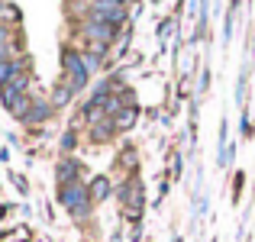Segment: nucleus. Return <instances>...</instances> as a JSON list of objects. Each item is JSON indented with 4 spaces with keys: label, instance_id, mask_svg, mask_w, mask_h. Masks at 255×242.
Returning <instances> with one entry per match:
<instances>
[{
    "label": "nucleus",
    "instance_id": "0eeeda50",
    "mask_svg": "<svg viewBox=\"0 0 255 242\" xmlns=\"http://www.w3.org/2000/svg\"><path fill=\"white\" fill-rule=\"evenodd\" d=\"M117 136H120V129H117V123H113L110 117H104V120H97V123L84 126V142L87 145H110Z\"/></svg>",
    "mask_w": 255,
    "mask_h": 242
},
{
    "label": "nucleus",
    "instance_id": "7ed1b4c3",
    "mask_svg": "<svg viewBox=\"0 0 255 242\" xmlns=\"http://www.w3.org/2000/svg\"><path fill=\"white\" fill-rule=\"evenodd\" d=\"M78 36H81V42H94V45H110L120 42V36H123L126 29H117V26L110 23H100V19H78L75 23Z\"/></svg>",
    "mask_w": 255,
    "mask_h": 242
},
{
    "label": "nucleus",
    "instance_id": "9d476101",
    "mask_svg": "<svg viewBox=\"0 0 255 242\" xmlns=\"http://www.w3.org/2000/svg\"><path fill=\"white\" fill-rule=\"evenodd\" d=\"M87 191H91V200H94V204H104V200L113 197L117 184H113L110 174H94V178H87Z\"/></svg>",
    "mask_w": 255,
    "mask_h": 242
},
{
    "label": "nucleus",
    "instance_id": "aec40b11",
    "mask_svg": "<svg viewBox=\"0 0 255 242\" xmlns=\"http://www.w3.org/2000/svg\"><path fill=\"white\" fill-rule=\"evenodd\" d=\"M243 184H246V174L236 171L233 174V204H239V197H243Z\"/></svg>",
    "mask_w": 255,
    "mask_h": 242
},
{
    "label": "nucleus",
    "instance_id": "b1692460",
    "mask_svg": "<svg viewBox=\"0 0 255 242\" xmlns=\"http://www.w3.org/2000/svg\"><path fill=\"white\" fill-rule=\"evenodd\" d=\"M84 3H129V0H84Z\"/></svg>",
    "mask_w": 255,
    "mask_h": 242
},
{
    "label": "nucleus",
    "instance_id": "6e6552de",
    "mask_svg": "<svg viewBox=\"0 0 255 242\" xmlns=\"http://www.w3.org/2000/svg\"><path fill=\"white\" fill-rule=\"evenodd\" d=\"M55 107H52V100L49 97H32V107H29V113L23 117V126H45L49 120H55Z\"/></svg>",
    "mask_w": 255,
    "mask_h": 242
},
{
    "label": "nucleus",
    "instance_id": "bb28decb",
    "mask_svg": "<svg viewBox=\"0 0 255 242\" xmlns=\"http://www.w3.org/2000/svg\"><path fill=\"white\" fill-rule=\"evenodd\" d=\"M249 110H252V117H255V91H252V107H249Z\"/></svg>",
    "mask_w": 255,
    "mask_h": 242
},
{
    "label": "nucleus",
    "instance_id": "f8f14e48",
    "mask_svg": "<svg viewBox=\"0 0 255 242\" xmlns=\"http://www.w3.org/2000/svg\"><path fill=\"white\" fill-rule=\"evenodd\" d=\"M23 71H29V58L26 55H16V58H10V62H3L0 65V91H3L16 75H23Z\"/></svg>",
    "mask_w": 255,
    "mask_h": 242
},
{
    "label": "nucleus",
    "instance_id": "f257e3e1",
    "mask_svg": "<svg viewBox=\"0 0 255 242\" xmlns=\"http://www.w3.org/2000/svg\"><path fill=\"white\" fill-rule=\"evenodd\" d=\"M58 204L68 210V217L75 220V223H87V220L94 217V200H91V191H87V181H75V184H62L55 191Z\"/></svg>",
    "mask_w": 255,
    "mask_h": 242
},
{
    "label": "nucleus",
    "instance_id": "4468645a",
    "mask_svg": "<svg viewBox=\"0 0 255 242\" xmlns=\"http://www.w3.org/2000/svg\"><path fill=\"white\" fill-rule=\"evenodd\" d=\"M78 145H81V132H78V126H68L58 139V149H62V155H75Z\"/></svg>",
    "mask_w": 255,
    "mask_h": 242
},
{
    "label": "nucleus",
    "instance_id": "1a4fd4ad",
    "mask_svg": "<svg viewBox=\"0 0 255 242\" xmlns=\"http://www.w3.org/2000/svg\"><path fill=\"white\" fill-rule=\"evenodd\" d=\"M75 97H78V91L68 84L62 75H58L55 81H52V91H49V100H52V107L55 110H68L71 104H75Z\"/></svg>",
    "mask_w": 255,
    "mask_h": 242
},
{
    "label": "nucleus",
    "instance_id": "6ab92c4d",
    "mask_svg": "<svg viewBox=\"0 0 255 242\" xmlns=\"http://www.w3.org/2000/svg\"><path fill=\"white\" fill-rule=\"evenodd\" d=\"M10 181H13V187L19 191V197H29V178H23L19 171H10Z\"/></svg>",
    "mask_w": 255,
    "mask_h": 242
},
{
    "label": "nucleus",
    "instance_id": "2eb2a0df",
    "mask_svg": "<svg viewBox=\"0 0 255 242\" xmlns=\"http://www.w3.org/2000/svg\"><path fill=\"white\" fill-rule=\"evenodd\" d=\"M210 81H213V71H210V62H207V65H200L197 91H194V97H197V100H204V97H207V91H210Z\"/></svg>",
    "mask_w": 255,
    "mask_h": 242
},
{
    "label": "nucleus",
    "instance_id": "f03ea898",
    "mask_svg": "<svg viewBox=\"0 0 255 242\" xmlns=\"http://www.w3.org/2000/svg\"><path fill=\"white\" fill-rule=\"evenodd\" d=\"M58 65H62V78L75 87L78 94H84L91 87V68H87L84 55H81V45H62V55H58Z\"/></svg>",
    "mask_w": 255,
    "mask_h": 242
},
{
    "label": "nucleus",
    "instance_id": "4be33fe9",
    "mask_svg": "<svg viewBox=\"0 0 255 242\" xmlns=\"http://www.w3.org/2000/svg\"><path fill=\"white\" fill-rule=\"evenodd\" d=\"M10 58H16L13 45H0V65H3V62H10Z\"/></svg>",
    "mask_w": 255,
    "mask_h": 242
},
{
    "label": "nucleus",
    "instance_id": "a878e982",
    "mask_svg": "<svg viewBox=\"0 0 255 242\" xmlns=\"http://www.w3.org/2000/svg\"><path fill=\"white\" fill-rule=\"evenodd\" d=\"M171 242H184V236H178V233H174V236H171Z\"/></svg>",
    "mask_w": 255,
    "mask_h": 242
},
{
    "label": "nucleus",
    "instance_id": "5701e85b",
    "mask_svg": "<svg viewBox=\"0 0 255 242\" xmlns=\"http://www.w3.org/2000/svg\"><path fill=\"white\" fill-rule=\"evenodd\" d=\"M13 213V204H0V220H6Z\"/></svg>",
    "mask_w": 255,
    "mask_h": 242
},
{
    "label": "nucleus",
    "instance_id": "20e7f679",
    "mask_svg": "<svg viewBox=\"0 0 255 242\" xmlns=\"http://www.w3.org/2000/svg\"><path fill=\"white\" fill-rule=\"evenodd\" d=\"M81 19H100V23H110L117 29H126L129 23V6L126 3H84L81 0Z\"/></svg>",
    "mask_w": 255,
    "mask_h": 242
},
{
    "label": "nucleus",
    "instance_id": "dca6fc26",
    "mask_svg": "<svg viewBox=\"0 0 255 242\" xmlns=\"http://www.w3.org/2000/svg\"><path fill=\"white\" fill-rule=\"evenodd\" d=\"M239 136H243V139H255V117H252L249 107H246L243 117H239Z\"/></svg>",
    "mask_w": 255,
    "mask_h": 242
},
{
    "label": "nucleus",
    "instance_id": "a211bd4d",
    "mask_svg": "<svg viewBox=\"0 0 255 242\" xmlns=\"http://www.w3.org/2000/svg\"><path fill=\"white\" fill-rule=\"evenodd\" d=\"M236 16H239V13H233V10L223 13V49L233 42V26H236Z\"/></svg>",
    "mask_w": 255,
    "mask_h": 242
},
{
    "label": "nucleus",
    "instance_id": "423d86ee",
    "mask_svg": "<svg viewBox=\"0 0 255 242\" xmlns=\"http://www.w3.org/2000/svg\"><path fill=\"white\" fill-rule=\"evenodd\" d=\"M75 181H84V161L78 155H62L55 161V187L75 184Z\"/></svg>",
    "mask_w": 255,
    "mask_h": 242
},
{
    "label": "nucleus",
    "instance_id": "393cba45",
    "mask_svg": "<svg viewBox=\"0 0 255 242\" xmlns=\"http://www.w3.org/2000/svg\"><path fill=\"white\" fill-rule=\"evenodd\" d=\"M0 161H3V165L10 161V149H6V145H0Z\"/></svg>",
    "mask_w": 255,
    "mask_h": 242
},
{
    "label": "nucleus",
    "instance_id": "9b49d317",
    "mask_svg": "<svg viewBox=\"0 0 255 242\" xmlns=\"http://www.w3.org/2000/svg\"><path fill=\"white\" fill-rule=\"evenodd\" d=\"M249 75H252V58H246L243 65H239V75H236V91H233V100H236L239 110H246V94H249Z\"/></svg>",
    "mask_w": 255,
    "mask_h": 242
},
{
    "label": "nucleus",
    "instance_id": "412c9836",
    "mask_svg": "<svg viewBox=\"0 0 255 242\" xmlns=\"http://www.w3.org/2000/svg\"><path fill=\"white\" fill-rule=\"evenodd\" d=\"M171 29H174V19L168 16V19H162V23H158V29H155V36H158V39H162V42H165V39H168V36H171Z\"/></svg>",
    "mask_w": 255,
    "mask_h": 242
},
{
    "label": "nucleus",
    "instance_id": "39448f33",
    "mask_svg": "<svg viewBox=\"0 0 255 242\" xmlns=\"http://www.w3.org/2000/svg\"><path fill=\"white\" fill-rule=\"evenodd\" d=\"M29 87H32V78H29V71H23V75H16L10 81V84L0 91V107H3L6 113L13 110V107L19 104L23 97H29Z\"/></svg>",
    "mask_w": 255,
    "mask_h": 242
},
{
    "label": "nucleus",
    "instance_id": "ddd939ff",
    "mask_svg": "<svg viewBox=\"0 0 255 242\" xmlns=\"http://www.w3.org/2000/svg\"><path fill=\"white\" fill-rule=\"evenodd\" d=\"M139 113H142V107H139V104H129V107H123V110H120L117 117H113L117 129H120V132H129L132 126L139 123Z\"/></svg>",
    "mask_w": 255,
    "mask_h": 242
},
{
    "label": "nucleus",
    "instance_id": "f3484780",
    "mask_svg": "<svg viewBox=\"0 0 255 242\" xmlns=\"http://www.w3.org/2000/svg\"><path fill=\"white\" fill-rule=\"evenodd\" d=\"M168 178L171 181H181V178H184V152H181V149L171 152V171H168Z\"/></svg>",
    "mask_w": 255,
    "mask_h": 242
}]
</instances>
